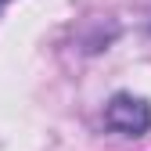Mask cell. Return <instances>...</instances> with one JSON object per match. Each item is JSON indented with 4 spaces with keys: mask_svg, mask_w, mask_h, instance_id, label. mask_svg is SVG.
Returning <instances> with one entry per match:
<instances>
[{
    "mask_svg": "<svg viewBox=\"0 0 151 151\" xmlns=\"http://www.w3.org/2000/svg\"><path fill=\"white\" fill-rule=\"evenodd\" d=\"M4 4H11V0H0V7H4Z\"/></svg>",
    "mask_w": 151,
    "mask_h": 151,
    "instance_id": "obj_2",
    "label": "cell"
},
{
    "mask_svg": "<svg viewBox=\"0 0 151 151\" xmlns=\"http://www.w3.org/2000/svg\"><path fill=\"white\" fill-rule=\"evenodd\" d=\"M104 129L115 137H129V140L144 137L151 129V104L129 90L111 93L104 101Z\"/></svg>",
    "mask_w": 151,
    "mask_h": 151,
    "instance_id": "obj_1",
    "label": "cell"
},
{
    "mask_svg": "<svg viewBox=\"0 0 151 151\" xmlns=\"http://www.w3.org/2000/svg\"><path fill=\"white\" fill-rule=\"evenodd\" d=\"M147 32H151V25H147Z\"/></svg>",
    "mask_w": 151,
    "mask_h": 151,
    "instance_id": "obj_3",
    "label": "cell"
}]
</instances>
